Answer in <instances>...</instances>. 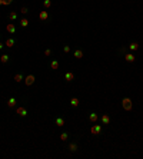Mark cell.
Segmentation results:
<instances>
[{"label":"cell","instance_id":"ffe728a7","mask_svg":"<svg viewBox=\"0 0 143 159\" xmlns=\"http://www.w3.org/2000/svg\"><path fill=\"white\" fill-rule=\"evenodd\" d=\"M69 151H70V152H76V151H77V145H76V143H70V145H69Z\"/></svg>","mask_w":143,"mask_h":159},{"label":"cell","instance_id":"7a4b0ae2","mask_svg":"<svg viewBox=\"0 0 143 159\" xmlns=\"http://www.w3.org/2000/svg\"><path fill=\"white\" fill-rule=\"evenodd\" d=\"M124 60H126L127 63H133L136 60V56L133 55V53H126V55H124Z\"/></svg>","mask_w":143,"mask_h":159},{"label":"cell","instance_id":"3957f363","mask_svg":"<svg viewBox=\"0 0 143 159\" xmlns=\"http://www.w3.org/2000/svg\"><path fill=\"white\" fill-rule=\"evenodd\" d=\"M16 113L19 115V116H22V118L27 116V110H26V108H23V106H20V108H17V109H16Z\"/></svg>","mask_w":143,"mask_h":159},{"label":"cell","instance_id":"d4e9b609","mask_svg":"<svg viewBox=\"0 0 143 159\" xmlns=\"http://www.w3.org/2000/svg\"><path fill=\"white\" fill-rule=\"evenodd\" d=\"M20 13H23V14H27V13H29V9H27V7H24V6H23V7H22V9H20Z\"/></svg>","mask_w":143,"mask_h":159},{"label":"cell","instance_id":"30bf717a","mask_svg":"<svg viewBox=\"0 0 143 159\" xmlns=\"http://www.w3.org/2000/svg\"><path fill=\"white\" fill-rule=\"evenodd\" d=\"M64 79H66V82H72V80H75V75L72 73V72H67L64 75Z\"/></svg>","mask_w":143,"mask_h":159},{"label":"cell","instance_id":"5bb4252c","mask_svg":"<svg viewBox=\"0 0 143 159\" xmlns=\"http://www.w3.org/2000/svg\"><path fill=\"white\" fill-rule=\"evenodd\" d=\"M16 99L14 98H10L9 100H7V106H9V108H14V106H16Z\"/></svg>","mask_w":143,"mask_h":159},{"label":"cell","instance_id":"5b68a950","mask_svg":"<svg viewBox=\"0 0 143 159\" xmlns=\"http://www.w3.org/2000/svg\"><path fill=\"white\" fill-rule=\"evenodd\" d=\"M24 83H26V86H32V85L34 83V76H33V75H29V76H26V79H24Z\"/></svg>","mask_w":143,"mask_h":159},{"label":"cell","instance_id":"6da1fadb","mask_svg":"<svg viewBox=\"0 0 143 159\" xmlns=\"http://www.w3.org/2000/svg\"><path fill=\"white\" fill-rule=\"evenodd\" d=\"M122 106H123V109L126 110V112H130L132 108H133V103H132V99L130 98H124L122 100Z\"/></svg>","mask_w":143,"mask_h":159},{"label":"cell","instance_id":"d6986e66","mask_svg":"<svg viewBox=\"0 0 143 159\" xmlns=\"http://www.w3.org/2000/svg\"><path fill=\"white\" fill-rule=\"evenodd\" d=\"M4 45H6V47H13L14 46V39H7Z\"/></svg>","mask_w":143,"mask_h":159},{"label":"cell","instance_id":"9a60e30c","mask_svg":"<svg viewBox=\"0 0 143 159\" xmlns=\"http://www.w3.org/2000/svg\"><path fill=\"white\" fill-rule=\"evenodd\" d=\"M70 105L73 106V108H77V106H79V99L77 98H72L70 99Z\"/></svg>","mask_w":143,"mask_h":159},{"label":"cell","instance_id":"44dd1931","mask_svg":"<svg viewBox=\"0 0 143 159\" xmlns=\"http://www.w3.org/2000/svg\"><path fill=\"white\" fill-rule=\"evenodd\" d=\"M0 62H2V63H7L9 62V56L7 55H2V56H0Z\"/></svg>","mask_w":143,"mask_h":159},{"label":"cell","instance_id":"4316f807","mask_svg":"<svg viewBox=\"0 0 143 159\" xmlns=\"http://www.w3.org/2000/svg\"><path fill=\"white\" fill-rule=\"evenodd\" d=\"M44 55H46V56H50V55H52V50H50V49H46V50H44Z\"/></svg>","mask_w":143,"mask_h":159},{"label":"cell","instance_id":"83f0119b","mask_svg":"<svg viewBox=\"0 0 143 159\" xmlns=\"http://www.w3.org/2000/svg\"><path fill=\"white\" fill-rule=\"evenodd\" d=\"M63 50H64V53H69V52H70V46H64Z\"/></svg>","mask_w":143,"mask_h":159},{"label":"cell","instance_id":"7c38bea8","mask_svg":"<svg viewBox=\"0 0 143 159\" xmlns=\"http://www.w3.org/2000/svg\"><path fill=\"white\" fill-rule=\"evenodd\" d=\"M73 56H75L76 59H82V57H83V50H80V49L75 50V53H73Z\"/></svg>","mask_w":143,"mask_h":159},{"label":"cell","instance_id":"7402d4cb","mask_svg":"<svg viewBox=\"0 0 143 159\" xmlns=\"http://www.w3.org/2000/svg\"><path fill=\"white\" fill-rule=\"evenodd\" d=\"M20 26H22V27H27V26H29V20H27V19H22V20H20Z\"/></svg>","mask_w":143,"mask_h":159},{"label":"cell","instance_id":"f546056e","mask_svg":"<svg viewBox=\"0 0 143 159\" xmlns=\"http://www.w3.org/2000/svg\"><path fill=\"white\" fill-rule=\"evenodd\" d=\"M3 4V0H0V6H2Z\"/></svg>","mask_w":143,"mask_h":159},{"label":"cell","instance_id":"484cf974","mask_svg":"<svg viewBox=\"0 0 143 159\" xmlns=\"http://www.w3.org/2000/svg\"><path fill=\"white\" fill-rule=\"evenodd\" d=\"M13 2V0H3V6H7V4H10Z\"/></svg>","mask_w":143,"mask_h":159},{"label":"cell","instance_id":"4fadbf2b","mask_svg":"<svg viewBox=\"0 0 143 159\" xmlns=\"http://www.w3.org/2000/svg\"><path fill=\"white\" fill-rule=\"evenodd\" d=\"M23 80H24V77H23L22 73H16V75H14V82L19 83V82H23Z\"/></svg>","mask_w":143,"mask_h":159},{"label":"cell","instance_id":"f1b7e54d","mask_svg":"<svg viewBox=\"0 0 143 159\" xmlns=\"http://www.w3.org/2000/svg\"><path fill=\"white\" fill-rule=\"evenodd\" d=\"M4 46H6V45H3V43H2V42H0V50H2V49H3V47H4Z\"/></svg>","mask_w":143,"mask_h":159},{"label":"cell","instance_id":"e0dca14e","mask_svg":"<svg viewBox=\"0 0 143 159\" xmlns=\"http://www.w3.org/2000/svg\"><path fill=\"white\" fill-rule=\"evenodd\" d=\"M9 19H10L12 22H14V20L17 19V13H16V12H10V13H9Z\"/></svg>","mask_w":143,"mask_h":159},{"label":"cell","instance_id":"9c48e42d","mask_svg":"<svg viewBox=\"0 0 143 159\" xmlns=\"http://www.w3.org/2000/svg\"><path fill=\"white\" fill-rule=\"evenodd\" d=\"M139 43L137 42H132L130 45H129V50H133V52H136V50H139Z\"/></svg>","mask_w":143,"mask_h":159},{"label":"cell","instance_id":"603a6c76","mask_svg":"<svg viewBox=\"0 0 143 159\" xmlns=\"http://www.w3.org/2000/svg\"><path fill=\"white\" fill-rule=\"evenodd\" d=\"M43 6H44L46 9H49V7L52 6V0H44V2H43Z\"/></svg>","mask_w":143,"mask_h":159},{"label":"cell","instance_id":"8fae6325","mask_svg":"<svg viewBox=\"0 0 143 159\" xmlns=\"http://www.w3.org/2000/svg\"><path fill=\"white\" fill-rule=\"evenodd\" d=\"M89 120H90L92 123H96V122L99 120V116H97L96 113H90V115H89Z\"/></svg>","mask_w":143,"mask_h":159},{"label":"cell","instance_id":"2e32d148","mask_svg":"<svg viewBox=\"0 0 143 159\" xmlns=\"http://www.w3.org/2000/svg\"><path fill=\"white\" fill-rule=\"evenodd\" d=\"M50 69L57 70V69H59V62H57V60H52V63H50Z\"/></svg>","mask_w":143,"mask_h":159},{"label":"cell","instance_id":"cb8c5ba5","mask_svg":"<svg viewBox=\"0 0 143 159\" xmlns=\"http://www.w3.org/2000/svg\"><path fill=\"white\" fill-rule=\"evenodd\" d=\"M67 138H69V135H67L66 132H63V133L60 135V140H63V142H64V140H67Z\"/></svg>","mask_w":143,"mask_h":159},{"label":"cell","instance_id":"ac0fdd59","mask_svg":"<svg viewBox=\"0 0 143 159\" xmlns=\"http://www.w3.org/2000/svg\"><path fill=\"white\" fill-rule=\"evenodd\" d=\"M56 125L60 126V128L64 126V119H63V118H57V119H56Z\"/></svg>","mask_w":143,"mask_h":159},{"label":"cell","instance_id":"ba28073f","mask_svg":"<svg viewBox=\"0 0 143 159\" xmlns=\"http://www.w3.org/2000/svg\"><path fill=\"white\" fill-rule=\"evenodd\" d=\"M6 30H7L9 33H12V34H13V33H16V26H14L13 23H9V24L6 26Z\"/></svg>","mask_w":143,"mask_h":159},{"label":"cell","instance_id":"8992f818","mask_svg":"<svg viewBox=\"0 0 143 159\" xmlns=\"http://www.w3.org/2000/svg\"><path fill=\"white\" fill-rule=\"evenodd\" d=\"M90 132H92L93 135H99V133L102 132V126H100V125H95V126L90 128Z\"/></svg>","mask_w":143,"mask_h":159},{"label":"cell","instance_id":"52a82bcc","mask_svg":"<svg viewBox=\"0 0 143 159\" xmlns=\"http://www.w3.org/2000/svg\"><path fill=\"white\" fill-rule=\"evenodd\" d=\"M100 119H102V123H103V125H106V126L110 123V116H109V115H102Z\"/></svg>","mask_w":143,"mask_h":159},{"label":"cell","instance_id":"277c9868","mask_svg":"<svg viewBox=\"0 0 143 159\" xmlns=\"http://www.w3.org/2000/svg\"><path fill=\"white\" fill-rule=\"evenodd\" d=\"M39 19H40L42 22H46V20L49 19V12H46V10L40 12V13H39Z\"/></svg>","mask_w":143,"mask_h":159}]
</instances>
